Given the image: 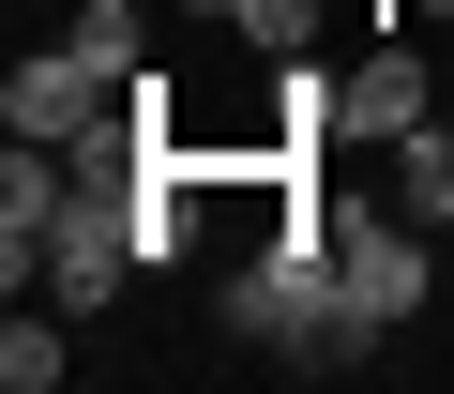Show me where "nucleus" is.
Returning a JSON list of instances; mask_svg holds the SVG:
<instances>
[{"instance_id": "obj_1", "label": "nucleus", "mask_w": 454, "mask_h": 394, "mask_svg": "<svg viewBox=\"0 0 454 394\" xmlns=\"http://www.w3.org/2000/svg\"><path fill=\"white\" fill-rule=\"evenodd\" d=\"M409 122H439V61L409 46V16H364V46L333 61V152L394 167V137H409Z\"/></svg>"}, {"instance_id": "obj_2", "label": "nucleus", "mask_w": 454, "mask_h": 394, "mask_svg": "<svg viewBox=\"0 0 454 394\" xmlns=\"http://www.w3.org/2000/svg\"><path fill=\"white\" fill-rule=\"evenodd\" d=\"M121 106H152V76L91 61L76 31H61V46H31L16 76H0V137H46V152H61V137H91V122H121Z\"/></svg>"}, {"instance_id": "obj_3", "label": "nucleus", "mask_w": 454, "mask_h": 394, "mask_svg": "<svg viewBox=\"0 0 454 394\" xmlns=\"http://www.w3.org/2000/svg\"><path fill=\"white\" fill-rule=\"evenodd\" d=\"M394 213L409 228H454V122H409L394 137Z\"/></svg>"}, {"instance_id": "obj_4", "label": "nucleus", "mask_w": 454, "mask_h": 394, "mask_svg": "<svg viewBox=\"0 0 454 394\" xmlns=\"http://www.w3.org/2000/svg\"><path fill=\"white\" fill-rule=\"evenodd\" d=\"M0 379H16V394H61V379H76V319H61V303H46V319L16 303V319H0Z\"/></svg>"}, {"instance_id": "obj_5", "label": "nucleus", "mask_w": 454, "mask_h": 394, "mask_svg": "<svg viewBox=\"0 0 454 394\" xmlns=\"http://www.w3.org/2000/svg\"><path fill=\"white\" fill-rule=\"evenodd\" d=\"M439 122H454V61H439Z\"/></svg>"}, {"instance_id": "obj_6", "label": "nucleus", "mask_w": 454, "mask_h": 394, "mask_svg": "<svg viewBox=\"0 0 454 394\" xmlns=\"http://www.w3.org/2000/svg\"><path fill=\"white\" fill-rule=\"evenodd\" d=\"M379 16H394V0H379Z\"/></svg>"}]
</instances>
